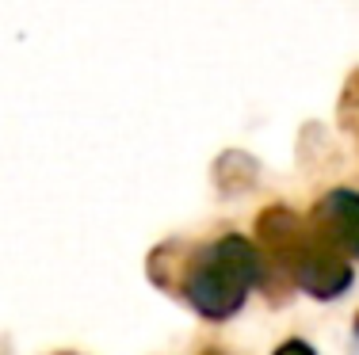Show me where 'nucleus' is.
<instances>
[{
    "label": "nucleus",
    "mask_w": 359,
    "mask_h": 355,
    "mask_svg": "<svg viewBox=\"0 0 359 355\" xmlns=\"http://www.w3.org/2000/svg\"><path fill=\"white\" fill-rule=\"evenodd\" d=\"M256 244H260L268 267L283 272L302 294L318 302H337L352 291L355 272L344 252H337L318 233L310 218H298L290 207H271L256 222Z\"/></svg>",
    "instance_id": "f03ea898"
},
{
    "label": "nucleus",
    "mask_w": 359,
    "mask_h": 355,
    "mask_svg": "<svg viewBox=\"0 0 359 355\" xmlns=\"http://www.w3.org/2000/svg\"><path fill=\"white\" fill-rule=\"evenodd\" d=\"M271 355H318V351H313L310 340H302V336H290V340H283Z\"/></svg>",
    "instance_id": "20e7f679"
},
{
    "label": "nucleus",
    "mask_w": 359,
    "mask_h": 355,
    "mask_svg": "<svg viewBox=\"0 0 359 355\" xmlns=\"http://www.w3.org/2000/svg\"><path fill=\"white\" fill-rule=\"evenodd\" d=\"M355 340H359V317H355Z\"/></svg>",
    "instance_id": "39448f33"
},
{
    "label": "nucleus",
    "mask_w": 359,
    "mask_h": 355,
    "mask_svg": "<svg viewBox=\"0 0 359 355\" xmlns=\"http://www.w3.org/2000/svg\"><path fill=\"white\" fill-rule=\"evenodd\" d=\"M176 272H180L176 279L180 298L203 321L222 325V321H233L241 314L245 302L252 298V291H260L268 283L271 267L252 237L222 233L215 241L187 252Z\"/></svg>",
    "instance_id": "f257e3e1"
},
{
    "label": "nucleus",
    "mask_w": 359,
    "mask_h": 355,
    "mask_svg": "<svg viewBox=\"0 0 359 355\" xmlns=\"http://www.w3.org/2000/svg\"><path fill=\"white\" fill-rule=\"evenodd\" d=\"M207 355H215V351H207Z\"/></svg>",
    "instance_id": "423d86ee"
},
{
    "label": "nucleus",
    "mask_w": 359,
    "mask_h": 355,
    "mask_svg": "<svg viewBox=\"0 0 359 355\" xmlns=\"http://www.w3.org/2000/svg\"><path fill=\"white\" fill-rule=\"evenodd\" d=\"M310 222L318 225V233L337 252H344L348 260H359V191L355 188L325 191V195L313 202Z\"/></svg>",
    "instance_id": "7ed1b4c3"
}]
</instances>
